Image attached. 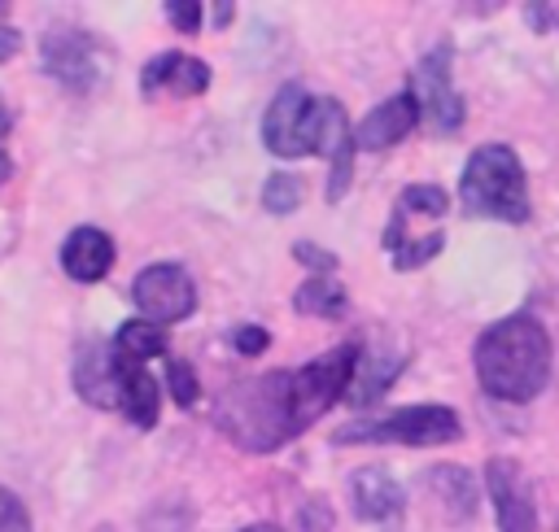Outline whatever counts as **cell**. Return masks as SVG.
<instances>
[{
  "instance_id": "obj_1",
  "label": "cell",
  "mask_w": 559,
  "mask_h": 532,
  "mask_svg": "<svg viewBox=\"0 0 559 532\" xmlns=\"http://www.w3.org/2000/svg\"><path fill=\"white\" fill-rule=\"evenodd\" d=\"M262 144L275 157H328L332 161V179H328V201H341L354 174V131L349 118L341 109V100L332 96H310L301 83H288L275 92V100L266 105L262 118Z\"/></svg>"
},
{
  "instance_id": "obj_2",
  "label": "cell",
  "mask_w": 559,
  "mask_h": 532,
  "mask_svg": "<svg viewBox=\"0 0 559 532\" xmlns=\"http://www.w3.org/2000/svg\"><path fill=\"white\" fill-rule=\"evenodd\" d=\"M214 427L249 454H271L306 432L293 401V371H266L236 379L214 397Z\"/></svg>"
},
{
  "instance_id": "obj_3",
  "label": "cell",
  "mask_w": 559,
  "mask_h": 532,
  "mask_svg": "<svg viewBox=\"0 0 559 532\" xmlns=\"http://www.w3.org/2000/svg\"><path fill=\"white\" fill-rule=\"evenodd\" d=\"M480 388L498 401H533L550 379V336L533 314L498 318L476 340Z\"/></svg>"
},
{
  "instance_id": "obj_4",
  "label": "cell",
  "mask_w": 559,
  "mask_h": 532,
  "mask_svg": "<svg viewBox=\"0 0 559 532\" xmlns=\"http://www.w3.org/2000/svg\"><path fill=\"white\" fill-rule=\"evenodd\" d=\"M459 201L467 214L498 218V222H524L528 218V188H524V166L515 148L507 144H480L459 179Z\"/></svg>"
},
{
  "instance_id": "obj_5",
  "label": "cell",
  "mask_w": 559,
  "mask_h": 532,
  "mask_svg": "<svg viewBox=\"0 0 559 532\" xmlns=\"http://www.w3.org/2000/svg\"><path fill=\"white\" fill-rule=\"evenodd\" d=\"M450 209V196L437 188V183H411L402 188V196L393 201V218L384 227V249L393 253V266L397 270H415L424 262H432L445 244L441 231H419V222H441Z\"/></svg>"
},
{
  "instance_id": "obj_6",
  "label": "cell",
  "mask_w": 559,
  "mask_h": 532,
  "mask_svg": "<svg viewBox=\"0 0 559 532\" xmlns=\"http://www.w3.org/2000/svg\"><path fill=\"white\" fill-rule=\"evenodd\" d=\"M459 436V414L450 406H402L384 419H354L332 432L336 445L393 440V445H445Z\"/></svg>"
},
{
  "instance_id": "obj_7",
  "label": "cell",
  "mask_w": 559,
  "mask_h": 532,
  "mask_svg": "<svg viewBox=\"0 0 559 532\" xmlns=\"http://www.w3.org/2000/svg\"><path fill=\"white\" fill-rule=\"evenodd\" d=\"M39 57H44V70L70 92H92L105 78V48L83 26H48Z\"/></svg>"
},
{
  "instance_id": "obj_8",
  "label": "cell",
  "mask_w": 559,
  "mask_h": 532,
  "mask_svg": "<svg viewBox=\"0 0 559 532\" xmlns=\"http://www.w3.org/2000/svg\"><path fill=\"white\" fill-rule=\"evenodd\" d=\"M131 301L140 310V318L166 327V323H183L197 310V283L183 266L175 262H153L135 275L131 283Z\"/></svg>"
},
{
  "instance_id": "obj_9",
  "label": "cell",
  "mask_w": 559,
  "mask_h": 532,
  "mask_svg": "<svg viewBox=\"0 0 559 532\" xmlns=\"http://www.w3.org/2000/svg\"><path fill=\"white\" fill-rule=\"evenodd\" d=\"M411 96L419 105V113H428V122L437 131H454L463 126V100L450 83V44H437L432 52L419 57V65L411 70Z\"/></svg>"
},
{
  "instance_id": "obj_10",
  "label": "cell",
  "mask_w": 559,
  "mask_h": 532,
  "mask_svg": "<svg viewBox=\"0 0 559 532\" xmlns=\"http://www.w3.org/2000/svg\"><path fill=\"white\" fill-rule=\"evenodd\" d=\"M485 484H489V497L498 510V532H533L537 510H533V493H528L524 471L511 458H493L485 467Z\"/></svg>"
},
{
  "instance_id": "obj_11",
  "label": "cell",
  "mask_w": 559,
  "mask_h": 532,
  "mask_svg": "<svg viewBox=\"0 0 559 532\" xmlns=\"http://www.w3.org/2000/svg\"><path fill=\"white\" fill-rule=\"evenodd\" d=\"M205 87H210V65L197 61V57H188V52H157L140 70V92L144 96H157V92L201 96Z\"/></svg>"
},
{
  "instance_id": "obj_12",
  "label": "cell",
  "mask_w": 559,
  "mask_h": 532,
  "mask_svg": "<svg viewBox=\"0 0 559 532\" xmlns=\"http://www.w3.org/2000/svg\"><path fill=\"white\" fill-rule=\"evenodd\" d=\"M74 388L87 406L118 410V362H114V340H87L74 358Z\"/></svg>"
},
{
  "instance_id": "obj_13",
  "label": "cell",
  "mask_w": 559,
  "mask_h": 532,
  "mask_svg": "<svg viewBox=\"0 0 559 532\" xmlns=\"http://www.w3.org/2000/svg\"><path fill=\"white\" fill-rule=\"evenodd\" d=\"M415 122H419V105H415V96L411 92H397V96H389L384 105H376L362 122H358V131H354V144L358 148H393L402 135H411L415 131Z\"/></svg>"
},
{
  "instance_id": "obj_14",
  "label": "cell",
  "mask_w": 559,
  "mask_h": 532,
  "mask_svg": "<svg viewBox=\"0 0 559 532\" xmlns=\"http://www.w3.org/2000/svg\"><path fill=\"white\" fill-rule=\"evenodd\" d=\"M114 266V240L109 231L100 227H74L61 244V270L74 279V283H96L105 279Z\"/></svg>"
},
{
  "instance_id": "obj_15",
  "label": "cell",
  "mask_w": 559,
  "mask_h": 532,
  "mask_svg": "<svg viewBox=\"0 0 559 532\" xmlns=\"http://www.w3.org/2000/svg\"><path fill=\"white\" fill-rule=\"evenodd\" d=\"M349 501H354V515L367 519V523H380V519H393L402 510V484L384 471V467H358L349 475Z\"/></svg>"
},
{
  "instance_id": "obj_16",
  "label": "cell",
  "mask_w": 559,
  "mask_h": 532,
  "mask_svg": "<svg viewBox=\"0 0 559 532\" xmlns=\"http://www.w3.org/2000/svg\"><path fill=\"white\" fill-rule=\"evenodd\" d=\"M114 362H118V410L135 423V427H153L157 423V379L144 371V362H131L114 349Z\"/></svg>"
},
{
  "instance_id": "obj_17",
  "label": "cell",
  "mask_w": 559,
  "mask_h": 532,
  "mask_svg": "<svg viewBox=\"0 0 559 532\" xmlns=\"http://www.w3.org/2000/svg\"><path fill=\"white\" fill-rule=\"evenodd\" d=\"M293 310L297 314H319V318H341L349 310V292L336 275H310L293 292Z\"/></svg>"
},
{
  "instance_id": "obj_18",
  "label": "cell",
  "mask_w": 559,
  "mask_h": 532,
  "mask_svg": "<svg viewBox=\"0 0 559 532\" xmlns=\"http://www.w3.org/2000/svg\"><path fill=\"white\" fill-rule=\"evenodd\" d=\"M402 362H406V353H393L389 362L376 353V358H358V366H354V379H349V388H345V401L349 406H371L389 384H393V375L402 371Z\"/></svg>"
},
{
  "instance_id": "obj_19",
  "label": "cell",
  "mask_w": 559,
  "mask_h": 532,
  "mask_svg": "<svg viewBox=\"0 0 559 532\" xmlns=\"http://www.w3.org/2000/svg\"><path fill=\"white\" fill-rule=\"evenodd\" d=\"M114 349L122 358H131V362H148V358L166 353V331L157 323H148V318H131V323H122L114 331Z\"/></svg>"
},
{
  "instance_id": "obj_20",
  "label": "cell",
  "mask_w": 559,
  "mask_h": 532,
  "mask_svg": "<svg viewBox=\"0 0 559 532\" xmlns=\"http://www.w3.org/2000/svg\"><path fill=\"white\" fill-rule=\"evenodd\" d=\"M262 205L271 214H293L301 205V179L288 174V170H275L266 183H262Z\"/></svg>"
},
{
  "instance_id": "obj_21",
  "label": "cell",
  "mask_w": 559,
  "mask_h": 532,
  "mask_svg": "<svg viewBox=\"0 0 559 532\" xmlns=\"http://www.w3.org/2000/svg\"><path fill=\"white\" fill-rule=\"evenodd\" d=\"M432 475L445 480V484H437V493L450 501V510H454V497H459V510H463V519H467V515H472V501H476V488H472L467 471H463V467H432Z\"/></svg>"
},
{
  "instance_id": "obj_22",
  "label": "cell",
  "mask_w": 559,
  "mask_h": 532,
  "mask_svg": "<svg viewBox=\"0 0 559 532\" xmlns=\"http://www.w3.org/2000/svg\"><path fill=\"white\" fill-rule=\"evenodd\" d=\"M166 388H170L175 406H183V410H192L197 397H201V384H197V375H192V366L183 358H170L166 362Z\"/></svg>"
},
{
  "instance_id": "obj_23",
  "label": "cell",
  "mask_w": 559,
  "mask_h": 532,
  "mask_svg": "<svg viewBox=\"0 0 559 532\" xmlns=\"http://www.w3.org/2000/svg\"><path fill=\"white\" fill-rule=\"evenodd\" d=\"M188 506H175V501H162V506H153L148 515H144V523H140V532H188Z\"/></svg>"
},
{
  "instance_id": "obj_24",
  "label": "cell",
  "mask_w": 559,
  "mask_h": 532,
  "mask_svg": "<svg viewBox=\"0 0 559 532\" xmlns=\"http://www.w3.org/2000/svg\"><path fill=\"white\" fill-rule=\"evenodd\" d=\"M0 532H31V515L26 506L17 501V493H9L0 484Z\"/></svg>"
},
{
  "instance_id": "obj_25",
  "label": "cell",
  "mask_w": 559,
  "mask_h": 532,
  "mask_svg": "<svg viewBox=\"0 0 559 532\" xmlns=\"http://www.w3.org/2000/svg\"><path fill=\"white\" fill-rule=\"evenodd\" d=\"M266 344H271V331H266V327H253V323H249V327H236V331H231V349L245 353V358H258Z\"/></svg>"
},
{
  "instance_id": "obj_26",
  "label": "cell",
  "mask_w": 559,
  "mask_h": 532,
  "mask_svg": "<svg viewBox=\"0 0 559 532\" xmlns=\"http://www.w3.org/2000/svg\"><path fill=\"white\" fill-rule=\"evenodd\" d=\"M293 257H297V262H306V266H310V270H319V275H336V257H332L328 249H314V244L297 240V244H293Z\"/></svg>"
},
{
  "instance_id": "obj_27",
  "label": "cell",
  "mask_w": 559,
  "mask_h": 532,
  "mask_svg": "<svg viewBox=\"0 0 559 532\" xmlns=\"http://www.w3.org/2000/svg\"><path fill=\"white\" fill-rule=\"evenodd\" d=\"M201 13H205V9H201V4H192V0H183V4H166L170 26H175V31H188V35H192V31H201Z\"/></svg>"
},
{
  "instance_id": "obj_28",
  "label": "cell",
  "mask_w": 559,
  "mask_h": 532,
  "mask_svg": "<svg viewBox=\"0 0 559 532\" xmlns=\"http://www.w3.org/2000/svg\"><path fill=\"white\" fill-rule=\"evenodd\" d=\"M9 131H13V113H9V105H4V96H0V183H9V174H13V157H9Z\"/></svg>"
},
{
  "instance_id": "obj_29",
  "label": "cell",
  "mask_w": 559,
  "mask_h": 532,
  "mask_svg": "<svg viewBox=\"0 0 559 532\" xmlns=\"http://www.w3.org/2000/svg\"><path fill=\"white\" fill-rule=\"evenodd\" d=\"M524 17L533 22V31H550V26H559V4H533V9H524Z\"/></svg>"
},
{
  "instance_id": "obj_30",
  "label": "cell",
  "mask_w": 559,
  "mask_h": 532,
  "mask_svg": "<svg viewBox=\"0 0 559 532\" xmlns=\"http://www.w3.org/2000/svg\"><path fill=\"white\" fill-rule=\"evenodd\" d=\"M17 48H22V35H17V26H4V22H0V61H9Z\"/></svg>"
},
{
  "instance_id": "obj_31",
  "label": "cell",
  "mask_w": 559,
  "mask_h": 532,
  "mask_svg": "<svg viewBox=\"0 0 559 532\" xmlns=\"http://www.w3.org/2000/svg\"><path fill=\"white\" fill-rule=\"evenodd\" d=\"M214 22L227 26V22H231V4H214Z\"/></svg>"
},
{
  "instance_id": "obj_32",
  "label": "cell",
  "mask_w": 559,
  "mask_h": 532,
  "mask_svg": "<svg viewBox=\"0 0 559 532\" xmlns=\"http://www.w3.org/2000/svg\"><path fill=\"white\" fill-rule=\"evenodd\" d=\"M240 532H280L275 523H249V528H240Z\"/></svg>"
}]
</instances>
